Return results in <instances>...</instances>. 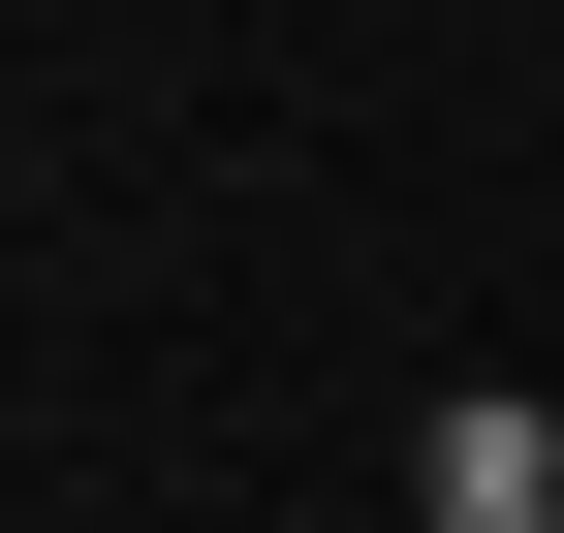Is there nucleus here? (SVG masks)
<instances>
[{"mask_svg": "<svg viewBox=\"0 0 564 533\" xmlns=\"http://www.w3.org/2000/svg\"><path fill=\"white\" fill-rule=\"evenodd\" d=\"M502 502H564V409H533V377H470V409H440V533H502Z\"/></svg>", "mask_w": 564, "mask_h": 533, "instance_id": "nucleus-1", "label": "nucleus"}, {"mask_svg": "<svg viewBox=\"0 0 564 533\" xmlns=\"http://www.w3.org/2000/svg\"><path fill=\"white\" fill-rule=\"evenodd\" d=\"M502 533H564V502H502Z\"/></svg>", "mask_w": 564, "mask_h": 533, "instance_id": "nucleus-2", "label": "nucleus"}]
</instances>
